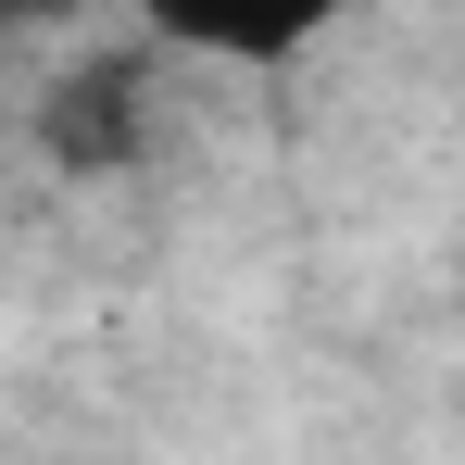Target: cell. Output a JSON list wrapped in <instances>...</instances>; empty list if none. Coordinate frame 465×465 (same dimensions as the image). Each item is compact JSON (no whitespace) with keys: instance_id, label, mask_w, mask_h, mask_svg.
Masks as SVG:
<instances>
[{"instance_id":"1","label":"cell","mask_w":465,"mask_h":465,"mask_svg":"<svg viewBox=\"0 0 465 465\" xmlns=\"http://www.w3.org/2000/svg\"><path fill=\"white\" fill-rule=\"evenodd\" d=\"M176 51H214V64H290L340 0H139Z\"/></svg>"},{"instance_id":"2","label":"cell","mask_w":465,"mask_h":465,"mask_svg":"<svg viewBox=\"0 0 465 465\" xmlns=\"http://www.w3.org/2000/svg\"><path fill=\"white\" fill-rule=\"evenodd\" d=\"M139 101L152 76L114 51V64H76V76L51 88V163H76V176H114V163L139 152Z\"/></svg>"}]
</instances>
